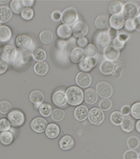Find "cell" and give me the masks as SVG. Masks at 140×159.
<instances>
[{
  "label": "cell",
  "mask_w": 140,
  "mask_h": 159,
  "mask_svg": "<svg viewBox=\"0 0 140 159\" xmlns=\"http://www.w3.org/2000/svg\"><path fill=\"white\" fill-rule=\"evenodd\" d=\"M66 99L67 103L71 106H79L83 102L84 93L81 88L76 86H71L66 90Z\"/></svg>",
  "instance_id": "obj_1"
},
{
  "label": "cell",
  "mask_w": 140,
  "mask_h": 159,
  "mask_svg": "<svg viewBox=\"0 0 140 159\" xmlns=\"http://www.w3.org/2000/svg\"><path fill=\"white\" fill-rule=\"evenodd\" d=\"M15 44L16 46L19 48L21 51H26V52H31L33 50L34 44L31 37L28 35H20L16 38L15 39Z\"/></svg>",
  "instance_id": "obj_2"
},
{
  "label": "cell",
  "mask_w": 140,
  "mask_h": 159,
  "mask_svg": "<svg viewBox=\"0 0 140 159\" xmlns=\"http://www.w3.org/2000/svg\"><path fill=\"white\" fill-rule=\"evenodd\" d=\"M78 19V14L77 11L74 8H67L64 10V12L61 14V20L66 25H74L75 22H77Z\"/></svg>",
  "instance_id": "obj_3"
},
{
  "label": "cell",
  "mask_w": 140,
  "mask_h": 159,
  "mask_svg": "<svg viewBox=\"0 0 140 159\" xmlns=\"http://www.w3.org/2000/svg\"><path fill=\"white\" fill-rule=\"evenodd\" d=\"M8 120L14 127H20L25 122V115L20 110H11L8 114Z\"/></svg>",
  "instance_id": "obj_4"
},
{
  "label": "cell",
  "mask_w": 140,
  "mask_h": 159,
  "mask_svg": "<svg viewBox=\"0 0 140 159\" xmlns=\"http://www.w3.org/2000/svg\"><path fill=\"white\" fill-rule=\"evenodd\" d=\"M17 50L13 45H5L1 50V59L7 63H11L16 57Z\"/></svg>",
  "instance_id": "obj_5"
},
{
  "label": "cell",
  "mask_w": 140,
  "mask_h": 159,
  "mask_svg": "<svg viewBox=\"0 0 140 159\" xmlns=\"http://www.w3.org/2000/svg\"><path fill=\"white\" fill-rule=\"evenodd\" d=\"M95 91L97 95H99L100 97L104 99H109L112 94V87L110 84L106 82H100L96 84Z\"/></svg>",
  "instance_id": "obj_6"
},
{
  "label": "cell",
  "mask_w": 140,
  "mask_h": 159,
  "mask_svg": "<svg viewBox=\"0 0 140 159\" xmlns=\"http://www.w3.org/2000/svg\"><path fill=\"white\" fill-rule=\"evenodd\" d=\"M89 28L85 21H77L73 25L72 27V32L74 36L76 38H83L88 34Z\"/></svg>",
  "instance_id": "obj_7"
},
{
  "label": "cell",
  "mask_w": 140,
  "mask_h": 159,
  "mask_svg": "<svg viewBox=\"0 0 140 159\" xmlns=\"http://www.w3.org/2000/svg\"><path fill=\"white\" fill-rule=\"evenodd\" d=\"M122 15L127 19H134L138 16V9L134 3H126L122 9Z\"/></svg>",
  "instance_id": "obj_8"
},
{
  "label": "cell",
  "mask_w": 140,
  "mask_h": 159,
  "mask_svg": "<svg viewBox=\"0 0 140 159\" xmlns=\"http://www.w3.org/2000/svg\"><path fill=\"white\" fill-rule=\"evenodd\" d=\"M111 40H112V39L110 38L109 34L107 32L98 33L95 39V44L97 45V47L99 49H103V50L109 46Z\"/></svg>",
  "instance_id": "obj_9"
},
{
  "label": "cell",
  "mask_w": 140,
  "mask_h": 159,
  "mask_svg": "<svg viewBox=\"0 0 140 159\" xmlns=\"http://www.w3.org/2000/svg\"><path fill=\"white\" fill-rule=\"evenodd\" d=\"M89 120L93 125H100L104 121V113L100 108L93 107L89 111Z\"/></svg>",
  "instance_id": "obj_10"
},
{
  "label": "cell",
  "mask_w": 140,
  "mask_h": 159,
  "mask_svg": "<svg viewBox=\"0 0 140 159\" xmlns=\"http://www.w3.org/2000/svg\"><path fill=\"white\" fill-rule=\"evenodd\" d=\"M29 59H30V54L26 51H17L16 53V57L15 61L11 62L14 64V66L15 67H19V66H22V65H25L28 61H29Z\"/></svg>",
  "instance_id": "obj_11"
},
{
  "label": "cell",
  "mask_w": 140,
  "mask_h": 159,
  "mask_svg": "<svg viewBox=\"0 0 140 159\" xmlns=\"http://www.w3.org/2000/svg\"><path fill=\"white\" fill-rule=\"evenodd\" d=\"M125 17L123 16L122 14H119V15H114L110 17V26L115 30H119V29H122L123 26L125 25Z\"/></svg>",
  "instance_id": "obj_12"
},
{
  "label": "cell",
  "mask_w": 140,
  "mask_h": 159,
  "mask_svg": "<svg viewBox=\"0 0 140 159\" xmlns=\"http://www.w3.org/2000/svg\"><path fill=\"white\" fill-rule=\"evenodd\" d=\"M97 60L96 58H90V57H87V58H84L82 61H81L80 64H79V68L82 72H88L90 70H91L93 67L96 65Z\"/></svg>",
  "instance_id": "obj_13"
},
{
  "label": "cell",
  "mask_w": 140,
  "mask_h": 159,
  "mask_svg": "<svg viewBox=\"0 0 140 159\" xmlns=\"http://www.w3.org/2000/svg\"><path fill=\"white\" fill-rule=\"evenodd\" d=\"M31 128L36 132H43L47 128V121L44 118L36 117L31 122Z\"/></svg>",
  "instance_id": "obj_14"
},
{
  "label": "cell",
  "mask_w": 140,
  "mask_h": 159,
  "mask_svg": "<svg viewBox=\"0 0 140 159\" xmlns=\"http://www.w3.org/2000/svg\"><path fill=\"white\" fill-rule=\"evenodd\" d=\"M75 81L80 87H88L91 84V76L86 72H80L77 74Z\"/></svg>",
  "instance_id": "obj_15"
},
{
  "label": "cell",
  "mask_w": 140,
  "mask_h": 159,
  "mask_svg": "<svg viewBox=\"0 0 140 159\" xmlns=\"http://www.w3.org/2000/svg\"><path fill=\"white\" fill-rule=\"evenodd\" d=\"M120 56V51L115 49L112 45H109L108 47L104 49V57L107 61H116Z\"/></svg>",
  "instance_id": "obj_16"
},
{
  "label": "cell",
  "mask_w": 140,
  "mask_h": 159,
  "mask_svg": "<svg viewBox=\"0 0 140 159\" xmlns=\"http://www.w3.org/2000/svg\"><path fill=\"white\" fill-rule=\"evenodd\" d=\"M95 26L100 30H106L110 27V17L106 14L98 16L95 19Z\"/></svg>",
  "instance_id": "obj_17"
},
{
  "label": "cell",
  "mask_w": 140,
  "mask_h": 159,
  "mask_svg": "<svg viewBox=\"0 0 140 159\" xmlns=\"http://www.w3.org/2000/svg\"><path fill=\"white\" fill-rule=\"evenodd\" d=\"M53 104L57 107H63L67 103V99H66V94L62 90H58V91L54 92L52 98Z\"/></svg>",
  "instance_id": "obj_18"
},
{
  "label": "cell",
  "mask_w": 140,
  "mask_h": 159,
  "mask_svg": "<svg viewBox=\"0 0 140 159\" xmlns=\"http://www.w3.org/2000/svg\"><path fill=\"white\" fill-rule=\"evenodd\" d=\"M59 146L62 150L64 151H69L74 146V140L72 136L70 135H65L60 139L59 141Z\"/></svg>",
  "instance_id": "obj_19"
},
{
  "label": "cell",
  "mask_w": 140,
  "mask_h": 159,
  "mask_svg": "<svg viewBox=\"0 0 140 159\" xmlns=\"http://www.w3.org/2000/svg\"><path fill=\"white\" fill-rule=\"evenodd\" d=\"M45 132H46V135L48 136L49 138L53 139V138H56L57 136L59 135L60 129H59V127H58L56 124H50L47 126Z\"/></svg>",
  "instance_id": "obj_20"
},
{
  "label": "cell",
  "mask_w": 140,
  "mask_h": 159,
  "mask_svg": "<svg viewBox=\"0 0 140 159\" xmlns=\"http://www.w3.org/2000/svg\"><path fill=\"white\" fill-rule=\"evenodd\" d=\"M84 99H85V102L89 105H93L96 103L97 101V93L95 89L92 88H88L86 91H85V94H84Z\"/></svg>",
  "instance_id": "obj_21"
},
{
  "label": "cell",
  "mask_w": 140,
  "mask_h": 159,
  "mask_svg": "<svg viewBox=\"0 0 140 159\" xmlns=\"http://www.w3.org/2000/svg\"><path fill=\"white\" fill-rule=\"evenodd\" d=\"M85 54L82 48H74L71 53V61L74 63H80L84 59Z\"/></svg>",
  "instance_id": "obj_22"
},
{
  "label": "cell",
  "mask_w": 140,
  "mask_h": 159,
  "mask_svg": "<svg viewBox=\"0 0 140 159\" xmlns=\"http://www.w3.org/2000/svg\"><path fill=\"white\" fill-rule=\"evenodd\" d=\"M73 34L72 28L69 25L62 24L57 28V35L58 37H60L61 39H69Z\"/></svg>",
  "instance_id": "obj_23"
},
{
  "label": "cell",
  "mask_w": 140,
  "mask_h": 159,
  "mask_svg": "<svg viewBox=\"0 0 140 159\" xmlns=\"http://www.w3.org/2000/svg\"><path fill=\"white\" fill-rule=\"evenodd\" d=\"M30 100L32 104L39 106L44 101V95L41 91H39V90H33V91L31 92V94H30Z\"/></svg>",
  "instance_id": "obj_24"
},
{
  "label": "cell",
  "mask_w": 140,
  "mask_h": 159,
  "mask_svg": "<svg viewBox=\"0 0 140 159\" xmlns=\"http://www.w3.org/2000/svg\"><path fill=\"white\" fill-rule=\"evenodd\" d=\"M114 70V63L110 61H105L100 65V72L104 75L112 74Z\"/></svg>",
  "instance_id": "obj_25"
},
{
  "label": "cell",
  "mask_w": 140,
  "mask_h": 159,
  "mask_svg": "<svg viewBox=\"0 0 140 159\" xmlns=\"http://www.w3.org/2000/svg\"><path fill=\"white\" fill-rule=\"evenodd\" d=\"M11 38V30L5 25L0 26V42L4 43L10 40Z\"/></svg>",
  "instance_id": "obj_26"
},
{
  "label": "cell",
  "mask_w": 140,
  "mask_h": 159,
  "mask_svg": "<svg viewBox=\"0 0 140 159\" xmlns=\"http://www.w3.org/2000/svg\"><path fill=\"white\" fill-rule=\"evenodd\" d=\"M89 114V110L86 107L80 106L78 107H76V109L74 110V117L76 118V120L78 121H83L87 118Z\"/></svg>",
  "instance_id": "obj_27"
},
{
  "label": "cell",
  "mask_w": 140,
  "mask_h": 159,
  "mask_svg": "<svg viewBox=\"0 0 140 159\" xmlns=\"http://www.w3.org/2000/svg\"><path fill=\"white\" fill-rule=\"evenodd\" d=\"M11 18V11L6 7H0V23H5Z\"/></svg>",
  "instance_id": "obj_28"
},
{
  "label": "cell",
  "mask_w": 140,
  "mask_h": 159,
  "mask_svg": "<svg viewBox=\"0 0 140 159\" xmlns=\"http://www.w3.org/2000/svg\"><path fill=\"white\" fill-rule=\"evenodd\" d=\"M53 33L49 30H44L40 33L39 39L43 44H50L53 41Z\"/></svg>",
  "instance_id": "obj_29"
},
{
  "label": "cell",
  "mask_w": 140,
  "mask_h": 159,
  "mask_svg": "<svg viewBox=\"0 0 140 159\" xmlns=\"http://www.w3.org/2000/svg\"><path fill=\"white\" fill-rule=\"evenodd\" d=\"M134 128V123L133 121V119L131 118H124L122 123H121V129L125 131V132H131L133 131Z\"/></svg>",
  "instance_id": "obj_30"
},
{
  "label": "cell",
  "mask_w": 140,
  "mask_h": 159,
  "mask_svg": "<svg viewBox=\"0 0 140 159\" xmlns=\"http://www.w3.org/2000/svg\"><path fill=\"white\" fill-rule=\"evenodd\" d=\"M48 70H49V65L44 61H39L34 65V71H36V74H38L40 76L45 75L47 72H48Z\"/></svg>",
  "instance_id": "obj_31"
},
{
  "label": "cell",
  "mask_w": 140,
  "mask_h": 159,
  "mask_svg": "<svg viewBox=\"0 0 140 159\" xmlns=\"http://www.w3.org/2000/svg\"><path fill=\"white\" fill-rule=\"evenodd\" d=\"M122 9H123L122 4L117 2V1H113L109 5V12L111 14H112V16L121 14L122 13Z\"/></svg>",
  "instance_id": "obj_32"
},
{
  "label": "cell",
  "mask_w": 140,
  "mask_h": 159,
  "mask_svg": "<svg viewBox=\"0 0 140 159\" xmlns=\"http://www.w3.org/2000/svg\"><path fill=\"white\" fill-rule=\"evenodd\" d=\"M14 140V135L10 131H3L0 134V142L4 145H10Z\"/></svg>",
  "instance_id": "obj_33"
},
{
  "label": "cell",
  "mask_w": 140,
  "mask_h": 159,
  "mask_svg": "<svg viewBox=\"0 0 140 159\" xmlns=\"http://www.w3.org/2000/svg\"><path fill=\"white\" fill-rule=\"evenodd\" d=\"M11 9L15 14H21V12L24 9V4L21 0H14L11 2Z\"/></svg>",
  "instance_id": "obj_34"
},
{
  "label": "cell",
  "mask_w": 140,
  "mask_h": 159,
  "mask_svg": "<svg viewBox=\"0 0 140 159\" xmlns=\"http://www.w3.org/2000/svg\"><path fill=\"white\" fill-rule=\"evenodd\" d=\"M124 119V116L122 115V113L119 111H113L111 115V121L112 124L116 125V126H119L121 125L122 121Z\"/></svg>",
  "instance_id": "obj_35"
},
{
  "label": "cell",
  "mask_w": 140,
  "mask_h": 159,
  "mask_svg": "<svg viewBox=\"0 0 140 159\" xmlns=\"http://www.w3.org/2000/svg\"><path fill=\"white\" fill-rule=\"evenodd\" d=\"M32 57H33L34 60L39 62V61H43L47 58V54L43 49L38 48V49H36L32 52Z\"/></svg>",
  "instance_id": "obj_36"
},
{
  "label": "cell",
  "mask_w": 140,
  "mask_h": 159,
  "mask_svg": "<svg viewBox=\"0 0 140 159\" xmlns=\"http://www.w3.org/2000/svg\"><path fill=\"white\" fill-rule=\"evenodd\" d=\"M84 54L90 58H93L97 54V47L95 44H88L84 49Z\"/></svg>",
  "instance_id": "obj_37"
},
{
  "label": "cell",
  "mask_w": 140,
  "mask_h": 159,
  "mask_svg": "<svg viewBox=\"0 0 140 159\" xmlns=\"http://www.w3.org/2000/svg\"><path fill=\"white\" fill-rule=\"evenodd\" d=\"M39 112L41 113L42 116H45V117H48L52 114L53 112V109H52V107L49 105V104H41L40 107H39Z\"/></svg>",
  "instance_id": "obj_38"
},
{
  "label": "cell",
  "mask_w": 140,
  "mask_h": 159,
  "mask_svg": "<svg viewBox=\"0 0 140 159\" xmlns=\"http://www.w3.org/2000/svg\"><path fill=\"white\" fill-rule=\"evenodd\" d=\"M11 111V105L8 101L0 102V113H2V114H9Z\"/></svg>",
  "instance_id": "obj_39"
},
{
  "label": "cell",
  "mask_w": 140,
  "mask_h": 159,
  "mask_svg": "<svg viewBox=\"0 0 140 159\" xmlns=\"http://www.w3.org/2000/svg\"><path fill=\"white\" fill-rule=\"evenodd\" d=\"M20 15H21V16H22L23 19H25V20H31L33 17L34 13H33V10L32 8H24Z\"/></svg>",
  "instance_id": "obj_40"
},
{
  "label": "cell",
  "mask_w": 140,
  "mask_h": 159,
  "mask_svg": "<svg viewBox=\"0 0 140 159\" xmlns=\"http://www.w3.org/2000/svg\"><path fill=\"white\" fill-rule=\"evenodd\" d=\"M51 115H52V118H53V121L59 122V121H61V120L64 118V111L61 110V109L56 108V109H54V110L52 112V114H51Z\"/></svg>",
  "instance_id": "obj_41"
},
{
  "label": "cell",
  "mask_w": 140,
  "mask_h": 159,
  "mask_svg": "<svg viewBox=\"0 0 140 159\" xmlns=\"http://www.w3.org/2000/svg\"><path fill=\"white\" fill-rule=\"evenodd\" d=\"M128 147L130 148V150H135L139 147V139L137 137H131L127 141Z\"/></svg>",
  "instance_id": "obj_42"
},
{
  "label": "cell",
  "mask_w": 140,
  "mask_h": 159,
  "mask_svg": "<svg viewBox=\"0 0 140 159\" xmlns=\"http://www.w3.org/2000/svg\"><path fill=\"white\" fill-rule=\"evenodd\" d=\"M11 129V123L8 119L2 118L0 119V131H9Z\"/></svg>",
  "instance_id": "obj_43"
},
{
  "label": "cell",
  "mask_w": 140,
  "mask_h": 159,
  "mask_svg": "<svg viewBox=\"0 0 140 159\" xmlns=\"http://www.w3.org/2000/svg\"><path fill=\"white\" fill-rule=\"evenodd\" d=\"M131 113L134 118L140 119V103H135L131 108Z\"/></svg>",
  "instance_id": "obj_44"
},
{
  "label": "cell",
  "mask_w": 140,
  "mask_h": 159,
  "mask_svg": "<svg viewBox=\"0 0 140 159\" xmlns=\"http://www.w3.org/2000/svg\"><path fill=\"white\" fill-rule=\"evenodd\" d=\"M112 106V103L110 99H103L101 102H100V105H99V107L101 110H109Z\"/></svg>",
  "instance_id": "obj_45"
},
{
  "label": "cell",
  "mask_w": 140,
  "mask_h": 159,
  "mask_svg": "<svg viewBox=\"0 0 140 159\" xmlns=\"http://www.w3.org/2000/svg\"><path fill=\"white\" fill-rule=\"evenodd\" d=\"M122 71H123V66L122 64L118 63L117 65H114V70L112 72V75L115 79H119L122 75Z\"/></svg>",
  "instance_id": "obj_46"
},
{
  "label": "cell",
  "mask_w": 140,
  "mask_h": 159,
  "mask_svg": "<svg viewBox=\"0 0 140 159\" xmlns=\"http://www.w3.org/2000/svg\"><path fill=\"white\" fill-rule=\"evenodd\" d=\"M124 159H138V154L134 150H130L124 153Z\"/></svg>",
  "instance_id": "obj_47"
},
{
  "label": "cell",
  "mask_w": 140,
  "mask_h": 159,
  "mask_svg": "<svg viewBox=\"0 0 140 159\" xmlns=\"http://www.w3.org/2000/svg\"><path fill=\"white\" fill-rule=\"evenodd\" d=\"M112 44H113L112 46H113L115 49H117L118 51H120L121 49H123V48H124V46H125V42H123V41L119 40L117 38L113 39V42H112Z\"/></svg>",
  "instance_id": "obj_48"
},
{
  "label": "cell",
  "mask_w": 140,
  "mask_h": 159,
  "mask_svg": "<svg viewBox=\"0 0 140 159\" xmlns=\"http://www.w3.org/2000/svg\"><path fill=\"white\" fill-rule=\"evenodd\" d=\"M125 27H126V29L128 30V31H134V30H135V28H134V19H127L126 21H125V25H124Z\"/></svg>",
  "instance_id": "obj_49"
},
{
  "label": "cell",
  "mask_w": 140,
  "mask_h": 159,
  "mask_svg": "<svg viewBox=\"0 0 140 159\" xmlns=\"http://www.w3.org/2000/svg\"><path fill=\"white\" fill-rule=\"evenodd\" d=\"M8 70V63L0 58V75L4 74Z\"/></svg>",
  "instance_id": "obj_50"
},
{
  "label": "cell",
  "mask_w": 140,
  "mask_h": 159,
  "mask_svg": "<svg viewBox=\"0 0 140 159\" xmlns=\"http://www.w3.org/2000/svg\"><path fill=\"white\" fill-rule=\"evenodd\" d=\"M117 39L123 42H126L128 39H130V35H128L127 33L125 32H121V33H118V36H117Z\"/></svg>",
  "instance_id": "obj_51"
},
{
  "label": "cell",
  "mask_w": 140,
  "mask_h": 159,
  "mask_svg": "<svg viewBox=\"0 0 140 159\" xmlns=\"http://www.w3.org/2000/svg\"><path fill=\"white\" fill-rule=\"evenodd\" d=\"M77 43H78V45H79L80 47H86L87 45H88V39L85 37L79 38L78 40H77Z\"/></svg>",
  "instance_id": "obj_52"
},
{
  "label": "cell",
  "mask_w": 140,
  "mask_h": 159,
  "mask_svg": "<svg viewBox=\"0 0 140 159\" xmlns=\"http://www.w3.org/2000/svg\"><path fill=\"white\" fill-rule=\"evenodd\" d=\"M108 34H109V36H110L111 39H114L117 38V36H118V31H117V30H115V29H113V28H111V29L109 30Z\"/></svg>",
  "instance_id": "obj_53"
},
{
  "label": "cell",
  "mask_w": 140,
  "mask_h": 159,
  "mask_svg": "<svg viewBox=\"0 0 140 159\" xmlns=\"http://www.w3.org/2000/svg\"><path fill=\"white\" fill-rule=\"evenodd\" d=\"M52 18L54 20V21H59L61 19V13L60 12H53L52 14Z\"/></svg>",
  "instance_id": "obj_54"
},
{
  "label": "cell",
  "mask_w": 140,
  "mask_h": 159,
  "mask_svg": "<svg viewBox=\"0 0 140 159\" xmlns=\"http://www.w3.org/2000/svg\"><path fill=\"white\" fill-rule=\"evenodd\" d=\"M130 112H131V108L129 106H124L121 109V113H122V115H129L130 114Z\"/></svg>",
  "instance_id": "obj_55"
},
{
  "label": "cell",
  "mask_w": 140,
  "mask_h": 159,
  "mask_svg": "<svg viewBox=\"0 0 140 159\" xmlns=\"http://www.w3.org/2000/svg\"><path fill=\"white\" fill-rule=\"evenodd\" d=\"M134 28H135V30L140 31V16H137L134 19Z\"/></svg>",
  "instance_id": "obj_56"
},
{
  "label": "cell",
  "mask_w": 140,
  "mask_h": 159,
  "mask_svg": "<svg viewBox=\"0 0 140 159\" xmlns=\"http://www.w3.org/2000/svg\"><path fill=\"white\" fill-rule=\"evenodd\" d=\"M23 4L26 6V8H31L34 4V1L33 0H23Z\"/></svg>",
  "instance_id": "obj_57"
},
{
  "label": "cell",
  "mask_w": 140,
  "mask_h": 159,
  "mask_svg": "<svg viewBox=\"0 0 140 159\" xmlns=\"http://www.w3.org/2000/svg\"><path fill=\"white\" fill-rule=\"evenodd\" d=\"M136 129H137V131L138 132H140V120L139 121H137V123H136Z\"/></svg>",
  "instance_id": "obj_58"
},
{
  "label": "cell",
  "mask_w": 140,
  "mask_h": 159,
  "mask_svg": "<svg viewBox=\"0 0 140 159\" xmlns=\"http://www.w3.org/2000/svg\"><path fill=\"white\" fill-rule=\"evenodd\" d=\"M138 16H140V7H139V9H138Z\"/></svg>",
  "instance_id": "obj_59"
},
{
  "label": "cell",
  "mask_w": 140,
  "mask_h": 159,
  "mask_svg": "<svg viewBox=\"0 0 140 159\" xmlns=\"http://www.w3.org/2000/svg\"><path fill=\"white\" fill-rule=\"evenodd\" d=\"M138 159H140V153L138 154Z\"/></svg>",
  "instance_id": "obj_60"
}]
</instances>
